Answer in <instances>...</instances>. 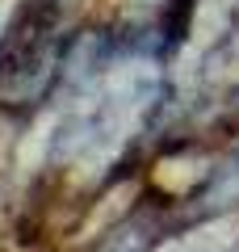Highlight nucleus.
Masks as SVG:
<instances>
[{"instance_id":"nucleus-1","label":"nucleus","mask_w":239,"mask_h":252,"mask_svg":"<svg viewBox=\"0 0 239 252\" xmlns=\"http://www.w3.org/2000/svg\"><path fill=\"white\" fill-rule=\"evenodd\" d=\"M239 206V147L218 164L210 168V177L193 189V198H189V210L197 219H210V215H222V210Z\"/></svg>"}]
</instances>
